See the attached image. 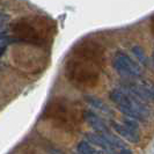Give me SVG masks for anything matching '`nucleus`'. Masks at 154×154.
I'll return each instance as SVG.
<instances>
[{"instance_id": "f257e3e1", "label": "nucleus", "mask_w": 154, "mask_h": 154, "mask_svg": "<svg viewBox=\"0 0 154 154\" xmlns=\"http://www.w3.org/2000/svg\"><path fill=\"white\" fill-rule=\"evenodd\" d=\"M97 49L91 44L81 45L74 51V57L66 64V75L71 81L77 84H87L97 77L96 59Z\"/></svg>"}, {"instance_id": "f03ea898", "label": "nucleus", "mask_w": 154, "mask_h": 154, "mask_svg": "<svg viewBox=\"0 0 154 154\" xmlns=\"http://www.w3.org/2000/svg\"><path fill=\"white\" fill-rule=\"evenodd\" d=\"M109 96L117 106L118 110L126 117H131L137 121H145L151 116V110L144 101L129 94L124 89L115 88L110 92Z\"/></svg>"}, {"instance_id": "7ed1b4c3", "label": "nucleus", "mask_w": 154, "mask_h": 154, "mask_svg": "<svg viewBox=\"0 0 154 154\" xmlns=\"http://www.w3.org/2000/svg\"><path fill=\"white\" fill-rule=\"evenodd\" d=\"M112 66L115 71L122 75L124 79H134V78H141L143 71L132 58H130L123 51H117L112 57Z\"/></svg>"}, {"instance_id": "20e7f679", "label": "nucleus", "mask_w": 154, "mask_h": 154, "mask_svg": "<svg viewBox=\"0 0 154 154\" xmlns=\"http://www.w3.org/2000/svg\"><path fill=\"white\" fill-rule=\"evenodd\" d=\"M122 89L140 100L154 101V85L141 78L125 79L122 82Z\"/></svg>"}, {"instance_id": "39448f33", "label": "nucleus", "mask_w": 154, "mask_h": 154, "mask_svg": "<svg viewBox=\"0 0 154 154\" xmlns=\"http://www.w3.org/2000/svg\"><path fill=\"white\" fill-rule=\"evenodd\" d=\"M84 118L87 123L92 126V129L94 131H96V133L100 134H108L110 133V130L107 126V124L103 122V119L100 118L96 114H94L91 110H86L84 112Z\"/></svg>"}, {"instance_id": "423d86ee", "label": "nucleus", "mask_w": 154, "mask_h": 154, "mask_svg": "<svg viewBox=\"0 0 154 154\" xmlns=\"http://www.w3.org/2000/svg\"><path fill=\"white\" fill-rule=\"evenodd\" d=\"M86 139L96 146L101 147L103 151H106L108 154H117V148L114 147L107 139L100 133H86Z\"/></svg>"}, {"instance_id": "0eeeda50", "label": "nucleus", "mask_w": 154, "mask_h": 154, "mask_svg": "<svg viewBox=\"0 0 154 154\" xmlns=\"http://www.w3.org/2000/svg\"><path fill=\"white\" fill-rule=\"evenodd\" d=\"M110 123H111L112 129H114V130H115L119 136H122L124 139H126L128 141L133 143V144L139 143V140H140V138H139V133L132 131L131 129H129L126 125L117 123V122H115V121H111Z\"/></svg>"}, {"instance_id": "6e6552de", "label": "nucleus", "mask_w": 154, "mask_h": 154, "mask_svg": "<svg viewBox=\"0 0 154 154\" xmlns=\"http://www.w3.org/2000/svg\"><path fill=\"white\" fill-rule=\"evenodd\" d=\"M85 100L89 106H92L93 108H95L96 110L101 111L102 114L108 115V116H114V111L111 110V108L109 107L104 101H102L101 99H99V97L93 96V95H86Z\"/></svg>"}, {"instance_id": "1a4fd4ad", "label": "nucleus", "mask_w": 154, "mask_h": 154, "mask_svg": "<svg viewBox=\"0 0 154 154\" xmlns=\"http://www.w3.org/2000/svg\"><path fill=\"white\" fill-rule=\"evenodd\" d=\"M77 151L79 154H101L95 148H93L87 141H80L77 145Z\"/></svg>"}, {"instance_id": "9d476101", "label": "nucleus", "mask_w": 154, "mask_h": 154, "mask_svg": "<svg viewBox=\"0 0 154 154\" xmlns=\"http://www.w3.org/2000/svg\"><path fill=\"white\" fill-rule=\"evenodd\" d=\"M132 52H133V54H134L136 59H138L139 63H141V64L146 65L147 64L146 54H145L144 50H143L140 46H133V48H132Z\"/></svg>"}, {"instance_id": "9b49d317", "label": "nucleus", "mask_w": 154, "mask_h": 154, "mask_svg": "<svg viewBox=\"0 0 154 154\" xmlns=\"http://www.w3.org/2000/svg\"><path fill=\"white\" fill-rule=\"evenodd\" d=\"M15 43H21V39L19 37H12L9 35L0 37V46H2V48H6L9 44H15Z\"/></svg>"}, {"instance_id": "f8f14e48", "label": "nucleus", "mask_w": 154, "mask_h": 154, "mask_svg": "<svg viewBox=\"0 0 154 154\" xmlns=\"http://www.w3.org/2000/svg\"><path fill=\"white\" fill-rule=\"evenodd\" d=\"M123 122H124V125H126L129 129H131L132 131L139 133V124L137 122V119L131 118V117H124Z\"/></svg>"}, {"instance_id": "ddd939ff", "label": "nucleus", "mask_w": 154, "mask_h": 154, "mask_svg": "<svg viewBox=\"0 0 154 154\" xmlns=\"http://www.w3.org/2000/svg\"><path fill=\"white\" fill-rule=\"evenodd\" d=\"M9 30H11V24L8 22L0 24V37L8 35V34H9Z\"/></svg>"}, {"instance_id": "4468645a", "label": "nucleus", "mask_w": 154, "mask_h": 154, "mask_svg": "<svg viewBox=\"0 0 154 154\" xmlns=\"http://www.w3.org/2000/svg\"><path fill=\"white\" fill-rule=\"evenodd\" d=\"M9 21V15L6 14V13H2V12H0V24H2V23H6Z\"/></svg>"}, {"instance_id": "2eb2a0df", "label": "nucleus", "mask_w": 154, "mask_h": 154, "mask_svg": "<svg viewBox=\"0 0 154 154\" xmlns=\"http://www.w3.org/2000/svg\"><path fill=\"white\" fill-rule=\"evenodd\" d=\"M117 154H132V152L128 148H124V149H121Z\"/></svg>"}, {"instance_id": "dca6fc26", "label": "nucleus", "mask_w": 154, "mask_h": 154, "mask_svg": "<svg viewBox=\"0 0 154 154\" xmlns=\"http://www.w3.org/2000/svg\"><path fill=\"white\" fill-rule=\"evenodd\" d=\"M49 153L50 154H63L62 152H59V151L56 149V148H49Z\"/></svg>"}, {"instance_id": "f3484780", "label": "nucleus", "mask_w": 154, "mask_h": 154, "mask_svg": "<svg viewBox=\"0 0 154 154\" xmlns=\"http://www.w3.org/2000/svg\"><path fill=\"white\" fill-rule=\"evenodd\" d=\"M5 51H6V48H2V46H0V57L2 56V54H5Z\"/></svg>"}, {"instance_id": "a211bd4d", "label": "nucleus", "mask_w": 154, "mask_h": 154, "mask_svg": "<svg viewBox=\"0 0 154 154\" xmlns=\"http://www.w3.org/2000/svg\"><path fill=\"white\" fill-rule=\"evenodd\" d=\"M152 58H153V63H154V48H153V54H152Z\"/></svg>"}, {"instance_id": "6ab92c4d", "label": "nucleus", "mask_w": 154, "mask_h": 154, "mask_svg": "<svg viewBox=\"0 0 154 154\" xmlns=\"http://www.w3.org/2000/svg\"><path fill=\"white\" fill-rule=\"evenodd\" d=\"M1 67H2V65H1V63H0V69H1Z\"/></svg>"}]
</instances>
